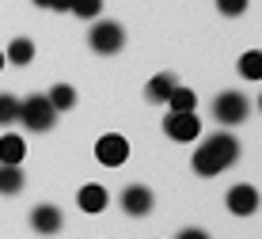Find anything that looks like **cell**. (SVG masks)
I'll list each match as a JSON object with an SVG mask.
<instances>
[{
	"label": "cell",
	"mask_w": 262,
	"mask_h": 239,
	"mask_svg": "<svg viewBox=\"0 0 262 239\" xmlns=\"http://www.w3.org/2000/svg\"><path fill=\"white\" fill-rule=\"evenodd\" d=\"M125 156H129V141L118 133H106V137H99V144H95V160L103 163V167H118V163H125Z\"/></svg>",
	"instance_id": "5"
},
{
	"label": "cell",
	"mask_w": 262,
	"mask_h": 239,
	"mask_svg": "<svg viewBox=\"0 0 262 239\" xmlns=\"http://www.w3.org/2000/svg\"><path fill=\"white\" fill-rule=\"evenodd\" d=\"M175 72H160V76L148 80V88H144V95H148V103H164V99L171 95V88H175Z\"/></svg>",
	"instance_id": "11"
},
{
	"label": "cell",
	"mask_w": 262,
	"mask_h": 239,
	"mask_svg": "<svg viewBox=\"0 0 262 239\" xmlns=\"http://www.w3.org/2000/svg\"><path fill=\"white\" fill-rule=\"evenodd\" d=\"M31 228L38 235H53V232H61V209L57 205H38L31 213Z\"/></svg>",
	"instance_id": "9"
},
{
	"label": "cell",
	"mask_w": 262,
	"mask_h": 239,
	"mask_svg": "<svg viewBox=\"0 0 262 239\" xmlns=\"http://www.w3.org/2000/svg\"><path fill=\"white\" fill-rule=\"evenodd\" d=\"M38 8H50V12H69V4L72 0H34Z\"/></svg>",
	"instance_id": "21"
},
{
	"label": "cell",
	"mask_w": 262,
	"mask_h": 239,
	"mask_svg": "<svg viewBox=\"0 0 262 239\" xmlns=\"http://www.w3.org/2000/svg\"><path fill=\"white\" fill-rule=\"evenodd\" d=\"M216 12H224V15H243V12H247V0H216Z\"/></svg>",
	"instance_id": "20"
},
{
	"label": "cell",
	"mask_w": 262,
	"mask_h": 239,
	"mask_svg": "<svg viewBox=\"0 0 262 239\" xmlns=\"http://www.w3.org/2000/svg\"><path fill=\"white\" fill-rule=\"evenodd\" d=\"M164 103H167L171 110H194L198 99H194V91H190V88H179V84H175V88H171V95L164 99Z\"/></svg>",
	"instance_id": "17"
},
{
	"label": "cell",
	"mask_w": 262,
	"mask_h": 239,
	"mask_svg": "<svg viewBox=\"0 0 262 239\" xmlns=\"http://www.w3.org/2000/svg\"><path fill=\"white\" fill-rule=\"evenodd\" d=\"M27 156V144L19 133H4L0 137V163H23Z\"/></svg>",
	"instance_id": "10"
},
{
	"label": "cell",
	"mask_w": 262,
	"mask_h": 239,
	"mask_svg": "<svg viewBox=\"0 0 262 239\" xmlns=\"http://www.w3.org/2000/svg\"><path fill=\"white\" fill-rule=\"evenodd\" d=\"M88 42H92V50H95V53H118L122 46H125V31H122L118 23L103 19V23H95V27H92Z\"/></svg>",
	"instance_id": "4"
},
{
	"label": "cell",
	"mask_w": 262,
	"mask_h": 239,
	"mask_svg": "<svg viewBox=\"0 0 262 239\" xmlns=\"http://www.w3.org/2000/svg\"><path fill=\"white\" fill-rule=\"evenodd\" d=\"M46 99H50V106L61 114V110H72V103H76V91H72L69 84H57V88H53Z\"/></svg>",
	"instance_id": "16"
},
{
	"label": "cell",
	"mask_w": 262,
	"mask_h": 239,
	"mask_svg": "<svg viewBox=\"0 0 262 239\" xmlns=\"http://www.w3.org/2000/svg\"><path fill=\"white\" fill-rule=\"evenodd\" d=\"M53 118H57V110L50 106L46 95H31V99L19 103V122L27 125V129H34V133H46L53 125Z\"/></svg>",
	"instance_id": "2"
},
{
	"label": "cell",
	"mask_w": 262,
	"mask_h": 239,
	"mask_svg": "<svg viewBox=\"0 0 262 239\" xmlns=\"http://www.w3.org/2000/svg\"><path fill=\"white\" fill-rule=\"evenodd\" d=\"M12 65H31L34 61V42L31 38H15L12 46H8V53H4Z\"/></svg>",
	"instance_id": "14"
},
{
	"label": "cell",
	"mask_w": 262,
	"mask_h": 239,
	"mask_svg": "<svg viewBox=\"0 0 262 239\" xmlns=\"http://www.w3.org/2000/svg\"><path fill=\"white\" fill-rule=\"evenodd\" d=\"M80 209H84V213H103V209H106V190L95 186V182L84 186V190H80Z\"/></svg>",
	"instance_id": "13"
},
{
	"label": "cell",
	"mask_w": 262,
	"mask_h": 239,
	"mask_svg": "<svg viewBox=\"0 0 262 239\" xmlns=\"http://www.w3.org/2000/svg\"><path fill=\"white\" fill-rule=\"evenodd\" d=\"M228 209L236 216H251L258 209V190L255 186H232L228 190Z\"/></svg>",
	"instance_id": "8"
},
{
	"label": "cell",
	"mask_w": 262,
	"mask_h": 239,
	"mask_svg": "<svg viewBox=\"0 0 262 239\" xmlns=\"http://www.w3.org/2000/svg\"><path fill=\"white\" fill-rule=\"evenodd\" d=\"M239 76L262 80V53H258V50H247V53L239 57Z\"/></svg>",
	"instance_id": "15"
},
{
	"label": "cell",
	"mask_w": 262,
	"mask_h": 239,
	"mask_svg": "<svg viewBox=\"0 0 262 239\" xmlns=\"http://www.w3.org/2000/svg\"><path fill=\"white\" fill-rule=\"evenodd\" d=\"M23 190V171H19V163H0V194H19Z\"/></svg>",
	"instance_id": "12"
},
{
	"label": "cell",
	"mask_w": 262,
	"mask_h": 239,
	"mask_svg": "<svg viewBox=\"0 0 262 239\" xmlns=\"http://www.w3.org/2000/svg\"><path fill=\"white\" fill-rule=\"evenodd\" d=\"M19 122V99L15 95H0V125Z\"/></svg>",
	"instance_id": "19"
},
{
	"label": "cell",
	"mask_w": 262,
	"mask_h": 239,
	"mask_svg": "<svg viewBox=\"0 0 262 239\" xmlns=\"http://www.w3.org/2000/svg\"><path fill=\"white\" fill-rule=\"evenodd\" d=\"M0 69H4V53H0Z\"/></svg>",
	"instance_id": "23"
},
{
	"label": "cell",
	"mask_w": 262,
	"mask_h": 239,
	"mask_svg": "<svg viewBox=\"0 0 262 239\" xmlns=\"http://www.w3.org/2000/svg\"><path fill=\"white\" fill-rule=\"evenodd\" d=\"M69 12H72V15H80V19H95V15L103 12V0H72Z\"/></svg>",
	"instance_id": "18"
},
{
	"label": "cell",
	"mask_w": 262,
	"mask_h": 239,
	"mask_svg": "<svg viewBox=\"0 0 262 239\" xmlns=\"http://www.w3.org/2000/svg\"><path fill=\"white\" fill-rule=\"evenodd\" d=\"M236 160H239V141L232 133H213L194 152V171L209 179V175H221L224 167H232Z\"/></svg>",
	"instance_id": "1"
},
{
	"label": "cell",
	"mask_w": 262,
	"mask_h": 239,
	"mask_svg": "<svg viewBox=\"0 0 262 239\" xmlns=\"http://www.w3.org/2000/svg\"><path fill=\"white\" fill-rule=\"evenodd\" d=\"M122 209L129 216H148L152 213V190L148 186H129L122 194Z\"/></svg>",
	"instance_id": "7"
},
{
	"label": "cell",
	"mask_w": 262,
	"mask_h": 239,
	"mask_svg": "<svg viewBox=\"0 0 262 239\" xmlns=\"http://www.w3.org/2000/svg\"><path fill=\"white\" fill-rule=\"evenodd\" d=\"M175 239H209L205 232H198V228H183V232H179Z\"/></svg>",
	"instance_id": "22"
},
{
	"label": "cell",
	"mask_w": 262,
	"mask_h": 239,
	"mask_svg": "<svg viewBox=\"0 0 262 239\" xmlns=\"http://www.w3.org/2000/svg\"><path fill=\"white\" fill-rule=\"evenodd\" d=\"M213 114H216V122H224V125H239V122H247V114H251V99L239 95V91H224V95H216Z\"/></svg>",
	"instance_id": "3"
},
{
	"label": "cell",
	"mask_w": 262,
	"mask_h": 239,
	"mask_svg": "<svg viewBox=\"0 0 262 239\" xmlns=\"http://www.w3.org/2000/svg\"><path fill=\"white\" fill-rule=\"evenodd\" d=\"M164 133L175 137V141H194V137L202 133V125H198V114H194V110H171L167 122H164Z\"/></svg>",
	"instance_id": "6"
}]
</instances>
